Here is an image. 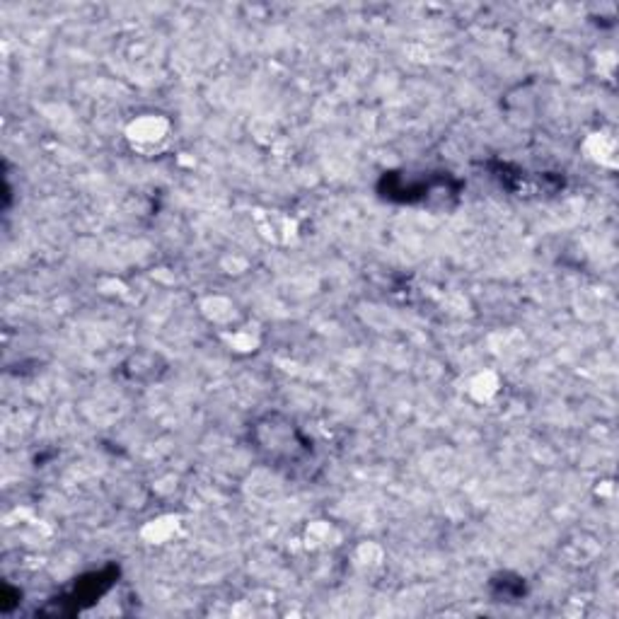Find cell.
Returning a JSON list of instances; mask_svg holds the SVG:
<instances>
[{"instance_id":"obj_1","label":"cell","mask_w":619,"mask_h":619,"mask_svg":"<svg viewBox=\"0 0 619 619\" xmlns=\"http://www.w3.org/2000/svg\"><path fill=\"white\" fill-rule=\"evenodd\" d=\"M131 138L138 143H152V140L162 138V124L155 119H140L131 128Z\"/></svg>"}]
</instances>
